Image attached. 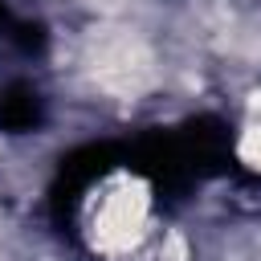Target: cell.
Here are the masks:
<instances>
[{
    "instance_id": "8992f818",
    "label": "cell",
    "mask_w": 261,
    "mask_h": 261,
    "mask_svg": "<svg viewBox=\"0 0 261 261\" xmlns=\"http://www.w3.org/2000/svg\"><path fill=\"white\" fill-rule=\"evenodd\" d=\"M0 24H8V8H4V0H0Z\"/></svg>"
},
{
    "instance_id": "3957f363",
    "label": "cell",
    "mask_w": 261,
    "mask_h": 261,
    "mask_svg": "<svg viewBox=\"0 0 261 261\" xmlns=\"http://www.w3.org/2000/svg\"><path fill=\"white\" fill-rule=\"evenodd\" d=\"M175 139H179V147H184L188 167H192L196 179L216 175V171H224V167L232 163V135H228V122H220V118H212V114H200V118L184 122V126L175 130Z\"/></svg>"
},
{
    "instance_id": "277c9868",
    "label": "cell",
    "mask_w": 261,
    "mask_h": 261,
    "mask_svg": "<svg viewBox=\"0 0 261 261\" xmlns=\"http://www.w3.org/2000/svg\"><path fill=\"white\" fill-rule=\"evenodd\" d=\"M45 118V106H41V94L24 82H12L0 90V130H12V135H24V130H37Z\"/></svg>"
},
{
    "instance_id": "7a4b0ae2",
    "label": "cell",
    "mask_w": 261,
    "mask_h": 261,
    "mask_svg": "<svg viewBox=\"0 0 261 261\" xmlns=\"http://www.w3.org/2000/svg\"><path fill=\"white\" fill-rule=\"evenodd\" d=\"M122 159H126V167H135L139 175H147L155 184L159 200L163 196H179L196 179L192 167H188V155H184V147L175 139V130H147V135H139L130 147H122Z\"/></svg>"
},
{
    "instance_id": "6da1fadb",
    "label": "cell",
    "mask_w": 261,
    "mask_h": 261,
    "mask_svg": "<svg viewBox=\"0 0 261 261\" xmlns=\"http://www.w3.org/2000/svg\"><path fill=\"white\" fill-rule=\"evenodd\" d=\"M114 163H122V147H114V143H86V147L61 155L57 179H53V188H49V208H53V220H57L61 228H69V220H73L86 188H90L94 179H102Z\"/></svg>"
},
{
    "instance_id": "5b68a950",
    "label": "cell",
    "mask_w": 261,
    "mask_h": 261,
    "mask_svg": "<svg viewBox=\"0 0 261 261\" xmlns=\"http://www.w3.org/2000/svg\"><path fill=\"white\" fill-rule=\"evenodd\" d=\"M8 37L16 41V49L24 53H41L45 49V24H29V20H8Z\"/></svg>"
}]
</instances>
